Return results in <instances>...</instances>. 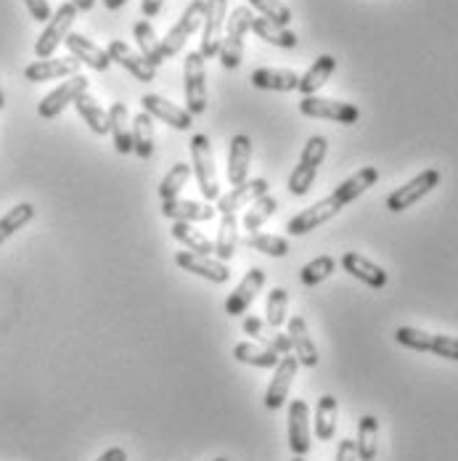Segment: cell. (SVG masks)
<instances>
[{
	"label": "cell",
	"mask_w": 458,
	"mask_h": 461,
	"mask_svg": "<svg viewBox=\"0 0 458 461\" xmlns=\"http://www.w3.org/2000/svg\"><path fill=\"white\" fill-rule=\"evenodd\" d=\"M173 239H178L188 252H196V255H212L215 252V241H210L202 230L193 229L191 223L175 221L173 223Z\"/></svg>",
	"instance_id": "37"
},
{
	"label": "cell",
	"mask_w": 458,
	"mask_h": 461,
	"mask_svg": "<svg viewBox=\"0 0 458 461\" xmlns=\"http://www.w3.org/2000/svg\"><path fill=\"white\" fill-rule=\"evenodd\" d=\"M440 178H443V176H440L437 167H429V170L418 173V176L411 178L409 184L395 188V191L387 196V210H390V212H403V210H409L416 202H421L432 188H437V185H440Z\"/></svg>",
	"instance_id": "9"
},
{
	"label": "cell",
	"mask_w": 458,
	"mask_h": 461,
	"mask_svg": "<svg viewBox=\"0 0 458 461\" xmlns=\"http://www.w3.org/2000/svg\"><path fill=\"white\" fill-rule=\"evenodd\" d=\"M395 339L403 348H411V350H418V353H435L440 358L458 361V337L429 334V331H421V329H413V326H400L395 331Z\"/></svg>",
	"instance_id": "5"
},
{
	"label": "cell",
	"mask_w": 458,
	"mask_h": 461,
	"mask_svg": "<svg viewBox=\"0 0 458 461\" xmlns=\"http://www.w3.org/2000/svg\"><path fill=\"white\" fill-rule=\"evenodd\" d=\"M275 210H278V199L271 196V194H265V196H260L257 202L249 204V210H247L241 226H244V230L257 233V230L263 229V223H268V218H274Z\"/></svg>",
	"instance_id": "39"
},
{
	"label": "cell",
	"mask_w": 458,
	"mask_h": 461,
	"mask_svg": "<svg viewBox=\"0 0 458 461\" xmlns=\"http://www.w3.org/2000/svg\"><path fill=\"white\" fill-rule=\"evenodd\" d=\"M286 311H289V294H286V289L283 286H274L268 292V303H265V316H268L265 321H268V326L281 329L286 323Z\"/></svg>",
	"instance_id": "45"
},
{
	"label": "cell",
	"mask_w": 458,
	"mask_h": 461,
	"mask_svg": "<svg viewBox=\"0 0 458 461\" xmlns=\"http://www.w3.org/2000/svg\"><path fill=\"white\" fill-rule=\"evenodd\" d=\"M358 461H373L379 451V419L366 414L358 421V440H355Z\"/></svg>",
	"instance_id": "36"
},
{
	"label": "cell",
	"mask_w": 458,
	"mask_h": 461,
	"mask_svg": "<svg viewBox=\"0 0 458 461\" xmlns=\"http://www.w3.org/2000/svg\"><path fill=\"white\" fill-rule=\"evenodd\" d=\"M226 11H229V0H204L202 48H199L204 59H215L220 50L223 32H226Z\"/></svg>",
	"instance_id": "8"
},
{
	"label": "cell",
	"mask_w": 458,
	"mask_h": 461,
	"mask_svg": "<svg viewBox=\"0 0 458 461\" xmlns=\"http://www.w3.org/2000/svg\"><path fill=\"white\" fill-rule=\"evenodd\" d=\"M334 461H358V451H355V440H342L337 448V459Z\"/></svg>",
	"instance_id": "48"
},
{
	"label": "cell",
	"mask_w": 458,
	"mask_h": 461,
	"mask_svg": "<svg viewBox=\"0 0 458 461\" xmlns=\"http://www.w3.org/2000/svg\"><path fill=\"white\" fill-rule=\"evenodd\" d=\"M162 5H165V0H140V11H143L146 19L157 16L162 11Z\"/></svg>",
	"instance_id": "49"
},
{
	"label": "cell",
	"mask_w": 458,
	"mask_h": 461,
	"mask_svg": "<svg viewBox=\"0 0 458 461\" xmlns=\"http://www.w3.org/2000/svg\"><path fill=\"white\" fill-rule=\"evenodd\" d=\"M215 461H229V459H223V456H220V459H215Z\"/></svg>",
	"instance_id": "55"
},
{
	"label": "cell",
	"mask_w": 458,
	"mask_h": 461,
	"mask_svg": "<svg viewBox=\"0 0 458 461\" xmlns=\"http://www.w3.org/2000/svg\"><path fill=\"white\" fill-rule=\"evenodd\" d=\"M337 416H339V403L334 395H323L316 406V435L319 440H331L337 432Z\"/></svg>",
	"instance_id": "38"
},
{
	"label": "cell",
	"mask_w": 458,
	"mask_h": 461,
	"mask_svg": "<svg viewBox=\"0 0 458 461\" xmlns=\"http://www.w3.org/2000/svg\"><path fill=\"white\" fill-rule=\"evenodd\" d=\"M249 83L257 88V91H278L289 93L297 91L300 86V75L294 69H271V67H260L252 72Z\"/></svg>",
	"instance_id": "27"
},
{
	"label": "cell",
	"mask_w": 458,
	"mask_h": 461,
	"mask_svg": "<svg viewBox=\"0 0 458 461\" xmlns=\"http://www.w3.org/2000/svg\"><path fill=\"white\" fill-rule=\"evenodd\" d=\"M64 43H67L69 53H72L80 64H88L95 72H106V69L112 67V59H109L106 48H98L93 41H88L85 35H80V32H69Z\"/></svg>",
	"instance_id": "23"
},
{
	"label": "cell",
	"mask_w": 458,
	"mask_h": 461,
	"mask_svg": "<svg viewBox=\"0 0 458 461\" xmlns=\"http://www.w3.org/2000/svg\"><path fill=\"white\" fill-rule=\"evenodd\" d=\"M72 75H80V61L75 56H50V59H40V61H32L27 69H24V77L30 83H48V80H61V77H72Z\"/></svg>",
	"instance_id": "18"
},
{
	"label": "cell",
	"mask_w": 458,
	"mask_h": 461,
	"mask_svg": "<svg viewBox=\"0 0 458 461\" xmlns=\"http://www.w3.org/2000/svg\"><path fill=\"white\" fill-rule=\"evenodd\" d=\"M75 106H77V114L85 120V125L91 128L95 136H106V133H109V112L101 109V104H98L93 95L83 93V95L75 101Z\"/></svg>",
	"instance_id": "35"
},
{
	"label": "cell",
	"mask_w": 458,
	"mask_h": 461,
	"mask_svg": "<svg viewBox=\"0 0 458 461\" xmlns=\"http://www.w3.org/2000/svg\"><path fill=\"white\" fill-rule=\"evenodd\" d=\"M252 32L260 38V41H265V43H271L275 48H297V35L289 30V27H281V24H275L271 19H265V16H255L252 19Z\"/></svg>",
	"instance_id": "31"
},
{
	"label": "cell",
	"mask_w": 458,
	"mask_h": 461,
	"mask_svg": "<svg viewBox=\"0 0 458 461\" xmlns=\"http://www.w3.org/2000/svg\"><path fill=\"white\" fill-rule=\"evenodd\" d=\"M191 176H193V167H191L188 162H175V165L167 170V176L162 178V184H159V199H162V202L175 199V196L185 188Z\"/></svg>",
	"instance_id": "41"
},
{
	"label": "cell",
	"mask_w": 458,
	"mask_h": 461,
	"mask_svg": "<svg viewBox=\"0 0 458 461\" xmlns=\"http://www.w3.org/2000/svg\"><path fill=\"white\" fill-rule=\"evenodd\" d=\"M252 19H255V14H252L249 5L233 8V14L229 16V24H226L223 43H220V50H218V59H220L223 69H238V64L244 59V38L252 30Z\"/></svg>",
	"instance_id": "1"
},
{
	"label": "cell",
	"mask_w": 458,
	"mask_h": 461,
	"mask_svg": "<svg viewBox=\"0 0 458 461\" xmlns=\"http://www.w3.org/2000/svg\"><path fill=\"white\" fill-rule=\"evenodd\" d=\"M133 38H136L138 48H140V56L151 64V67H159L167 61L165 50H162V41L157 38L154 27L148 22H136L133 24Z\"/></svg>",
	"instance_id": "32"
},
{
	"label": "cell",
	"mask_w": 458,
	"mask_h": 461,
	"mask_svg": "<svg viewBox=\"0 0 458 461\" xmlns=\"http://www.w3.org/2000/svg\"><path fill=\"white\" fill-rule=\"evenodd\" d=\"M191 167L196 176V184L204 199L218 202L220 196V181H218V170H215V154H212V143L207 133H196L191 139Z\"/></svg>",
	"instance_id": "2"
},
{
	"label": "cell",
	"mask_w": 458,
	"mask_h": 461,
	"mask_svg": "<svg viewBox=\"0 0 458 461\" xmlns=\"http://www.w3.org/2000/svg\"><path fill=\"white\" fill-rule=\"evenodd\" d=\"M75 19H77V8H75L72 3H61V5L56 8V14L48 19L46 30L40 32V38H38V43H35V56H38V59H50V56L56 53V48L67 41V35H69Z\"/></svg>",
	"instance_id": "6"
},
{
	"label": "cell",
	"mask_w": 458,
	"mask_h": 461,
	"mask_svg": "<svg viewBox=\"0 0 458 461\" xmlns=\"http://www.w3.org/2000/svg\"><path fill=\"white\" fill-rule=\"evenodd\" d=\"M268 188H271V184H268L265 178H252V181H247V184L233 185L229 194H220V196H218V207H215V210H218L220 215H236V210H241V207L257 202L260 196H265Z\"/></svg>",
	"instance_id": "17"
},
{
	"label": "cell",
	"mask_w": 458,
	"mask_h": 461,
	"mask_svg": "<svg viewBox=\"0 0 458 461\" xmlns=\"http://www.w3.org/2000/svg\"><path fill=\"white\" fill-rule=\"evenodd\" d=\"M215 207L212 204H207V202H191V199H167V202H162V215L165 218H170L173 223L175 221H181V223H207V221H212L215 218Z\"/></svg>",
	"instance_id": "22"
},
{
	"label": "cell",
	"mask_w": 458,
	"mask_h": 461,
	"mask_svg": "<svg viewBox=\"0 0 458 461\" xmlns=\"http://www.w3.org/2000/svg\"><path fill=\"white\" fill-rule=\"evenodd\" d=\"M342 268L355 276L358 281H364L371 289H384L387 286V271L382 266H376L373 260L364 258L361 252H345L342 255Z\"/></svg>",
	"instance_id": "24"
},
{
	"label": "cell",
	"mask_w": 458,
	"mask_h": 461,
	"mask_svg": "<svg viewBox=\"0 0 458 461\" xmlns=\"http://www.w3.org/2000/svg\"><path fill=\"white\" fill-rule=\"evenodd\" d=\"M300 112L313 120H331L339 125H355L361 120V109L355 104L334 101V98H321V95H302Z\"/></svg>",
	"instance_id": "7"
},
{
	"label": "cell",
	"mask_w": 458,
	"mask_h": 461,
	"mask_svg": "<svg viewBox=\"0 0 458 461\" xmlns=\"http://www.w3.org/2000/svg\"><path fill=\"white\" fill-rule=\"evenodd\" d=\"M202 22H204V0H191L188 5H185V11L181 14V19L173 24V30L165 35V41H162V50H165V56L167 59H173V56H178L184 46L188 43V38L202 27Z\"/></svg>",
	"instance_id": "10"
},
{
	"label": "cell",
	"mask_w": 458,
	"mask_h": 461,
	"mask_svg": "<svg viewBox=\"0 0 458 461\" xmlns=\"http://www.w3.org/2000/svg\"><path fill=\"white\" fill-rule=\"evenodd\" d=\"M95 461H128V454H125V448H109Z\"/></svg>",
	"instance_id": "50"
},
{
	"label": "cell",
	"mask_w": 458,
	"mask_h": 461,
	"mask_svg": "<svg viewBox=\"0 0 458 461\" xmlns=\"http://www.w3.org/2000/svg\"><path fill=\"white\" fill-rule=\"evenodd\" d=\"M345 207L328 194L326 199L321 202H316V204H310L308 210H302L300 215H294L289 223H286V230H289V236H305V233H310V230H316L323 223H328L334 215H339Z\"/></svg>",
	"instance_id": "12"
},
{
	"label": "cell",
	"mask_w": 458,
	"mask_h": 461,
	"mask_svg": "<svg viewBox=\"0 0 458 461\" xmlns=\"http://www.w3.org/2000/svg\"><path fill=\"white\" fill-rule=\"evenodd\" d=\"M88 86H91V80L85 77V75H72V77H67V83H61L56 91H50L38 104V114L43 117V120H53V117H58L69 104H75L83 93H88Z\"/></svg>",
	"instance_id": "11"
},
{
	"label": "cell",
	"mask_w": 458,
	"mask_h": 461,
	"mask_svg": "<svg viewBox=\"0 0 458 461\" xmlns=\"http://www.w3.org/2000/svg\"><path fill=\"white\" fill-rule=\"evenodd\" d=\"M249 8L260 11V16L271 19L275 24H281V27H289V22H292V11L281 0H249Z\"/></svg>",
	"instance_id": "46"
},
{
	"label": "cell",
	"mask_w": 458,
	"mask_h": 461,
	"mask_svg": "<svg viewBox=\"0 0 458 461\" xmlns=\"http://www.w3.org/2000/svg\"><path fill=\"white\" fill-rule=\"evenodd\" d=\"M140 109L148 112L154 120H162L165 125L175 128V131H188L193 125V114L188 109L167 101V98H162L159 93H146L140 98Z\"/></svg>",
	"instance_id": "13"
},
{
	"label": "cell",
	"mask_w": 458,
	"mask_h": 461,
	"mask_svg": "<svg viewBox=\"0 0 458 461\" xmlns=\"http://www.w3.org/2000/svg\"><path fill=\"white\" fill-rule=\"evenodd\" d=\"M233 358L238 364H247V366H255V369H275L281 356L263 348V345H255V342H238L233 348Z\"/></svg>",
	"instance_id": "33"
},
{
	"label": "cell",
	"mask_w": 458,
	"mask_h": 461,
	"mask_svg": "<svg viewBox=\"0 0 458 461\" xmlns=\"http://www.w3.org/2000/svg\"><path fill=\"white\" fill-rule=\"evenodd\" d=\"M326 151H328V140L326 136H313L308 139L305 149H302V157L297 162V167L289 173V191L294 196H305L310 191V185L316 184V176H319V167L326 159Z\"/></svg>",
	"instance_id": "3"
},
{
	"label": "cell",
	"mask_w": 458,
	"mask_h": 461,
	"mask_svg": "<svg viewBox=\"0 0 458 461\" xmlns=\"http://www.w3.org/2000/svg\"><path fill=\"white\" fill-rule=\"evenodd\" d=\"M292 461H305V459H302V456H294V459H292Z\"/></svg>",
	"instance_id": "54"
},
{
	"label": "cell",
	"mask_w": 458,
	"mask_h": 461,
	"mask_svg": "<svg viewBox=\"0 0 458 461\" xmlns=\"http://www.w3.org/2000/svg\"><path fill=\"white\" fill-rule=\"evenodd\" d=\"M334 69H337V59L328 56V53H323V56H319V59L310 64V69H308L305 75H300L297 91L302 93V95H316V93L321 91L323 86L328 83V77L334 75Z\"/></svg>",
	"instance_id": "30"
},
{
	"label": "cell",
	"mask_w": 458,
	"mask_h": 461,
	"mask_svg": "<svg viewBox=\"0 0 458 461\" xmlns=\"http://www.w3.org/2000/svg\"><path fill=\"white\" fill-rule=\"evenodd\" d=\"M5 106V95H3V91H0V109Z\"/></svg>",
	"instance_id": "53"
},
{
	"label": "cell",
	"mask_w": 458,
	"mask_h": 461,
	"mask_svg": "<svg viewBox=\"0 0 458 461\" xmlns=\"http://www.w3.org/2000/svg\"><path fill=\"white\" fill-rule=\"evenodd\" d=\"M289 339H292V348H294L300 366L316 369L319 366V348L310 337V329H308L305 319H300V316L289 319Z\"/></svg>",
	"instance_id": "25"
},
{
	"label": "cell",
	"mask_w": 458,
	"mask_h": 461,
	"mask_svg": "<svg viewBox=\"0 0 458 461\" xmlns=\"http://www.w3.org/2000/svg\"><path fill=\"white\" fill-rule=\"evenodd\" d=\"M376 181H379V170H376V167H361L355 176H350L347 181H342V184L337 185V188L331 191V196H334L342 207H347L350 202H355L358 196H364Z\"/></svg>",
	"instance_id": "29"
},
{
	"label": "cell",
	"mask_w": 458,
	"mask_h": 461,
	"mask_svg": "<svg viewBox=\"0 0 458 461\" xmlns=\"http://www.w3.org/2000/svg\"><path fill=\"white\" fill-rule=\"evenodd\" d=\"M133 122V154L140 159H151L154 157V117L148 112H138Z\"/></svg>",
	"instance_id": "34"
},
{
	"label": "cell",
	"mask_w": 458,
	"mask_h": 461,
	"mask_svg": "<svg viewBox=\"0 0 458 461\" xmlns=\"http://www.w3.org/2000/svg\"><path fill=\"white\" fill-rule=\"evenodd\" d=\"M175 263H178V268H184V271L193 274V276L207 278L212 284H226L230 278L229 263H223L218 258H210V255H196V252L185 249V252L175 255Z\"/></svg>",
	"instance_id": "14"
},
{
	"label": "cell",
	"mask_w": 458,
	"mask_h": 461,
	"mask_svg": "<svg viewBox=\"0 0 458 461\" xmlns=\"http://www.w3.org/2000/svg\"><path fill=\"white\" fill-rule=\"evenodd\" d=\"M247 247H252L255 252H263V255H268V258H283V255H289V241H286L283 236L263 233V230L252 233V236L247 239Z\"/></svg>",
	"instance_id": "43"
},
{
	"label": "cell",
	"mask_w": 458,
	"mask_h": 461,
	"mask_svg": "<svg viewBox=\"0 0 458 461\" xmlns=\"http://www.w3.org/2000/svg\"><path fill=\"white\" fill-rule=\"evenodd\" d=\"M109 133H112L114 149L120 154H133V122H130V112L122 101L112 104V109H109Z\"/></svg>",
	"instance_id": "28"
},
{
	"label": "cell",
	"mask_w": 458,
	"mask_h": 461,
	"mask_svg": "<svg viewBox=\"0 0 458 461\" xmlns=\"http://www.w3.org/2000/svg\"><path fill=\"white\" fill-rule=\"evenodd\" d=\"M27 3V11L32 14V19L35 22H48L50 16H53V11H50V3L48 0H24Z\"/></svg>",
	"instance_id": "47"
},
{
	"label": "cell",
	"mask_w": 458,
	"mask_h": 461,
	"mask_svg": "<svg viewBox=\"0 0 458 461\" xmlns=\"http://www.w3.org/2000/svg\"><path fill=\"white\" fill-rule=\"evenodd\" d=\"M334 271H337V260H334L331 255H321V258H313L310 263L302 266L300 278H302L305 286H319V284L326 281Z\"/></svg>",
	"instance_id": "44"
},
{
	"label": "cell",
	"mask_w": 458,
	"mask_h": 461,
	"mask_svg": "<svg viewBox=\"0 0 458 461\" xmlns=\"http://www.w3.org/2000/svg\"><path fill=\"white\" fill-rule=\"evenodd\" d=\"M77 11H91L93 5H95V0H69Z\"/></svg>",
	"instance_id": "51"
},
{
	"label": "cell",
	"mask_w": 458,
	"mask_h": 461,
	"mask_svg": "<svg viewBox=\"0 0 458 461\" xmlns=\"http://www.w3.org/2000/svg\"><path fill=\"white\" fill-rule=\"evenodd\" d=\"M238 221L236 215H223L220 229H218V239H215V255L218 260L229 263L230 258L236 255V244H238Z\"/></svg>",
	"instance_id": "40"
},
{
	"label": "cell",
	"mask_w": 458,
	"mask_h": 461,
	"mask_svg": "<svg viewBox=\"0 0 458 461\" xmlns=\"http://www.w3.org/2000/svg\"><path fill=\"white\" fill-rule=\"evenodd\" d=\"M128 0H103V5L109 8V11H117V8H122Z\"/></svg>",
	"instance_id": "52"
},
{
	"label": "cell",
	"mask_w": 458,
	"mask_h": 461,
	"mask_svg": "<svg viewBox=\"0 0 458 461\" xmlns=\"http://www.w3.org/2000/svg\"><path fill=\"white\" fill-rule=\"evenodd\" d=\"M249 162H252V139L247 133H236L230 139L229 149V181L230 185L247 184L249 178Z\"/></svg>",
	"instance_id": "26"
},
{
	"label": "cell",
	"mask_w": 458,
	"mask_h": 461,
	"mask_svg": "<svg viewBox=\"0 0 458 461\" xmlns=\"http://www.w3.org/2000/svg\"><path fill=\"white\" fill-rule=\"evenodd\" d=\"M241 329H244V334H247V337L257 339V345H263V348L274 350V353H278L281 358H283V356H289V353H294L289 334H283V331H278V329H274V326H268V321H263V319H257V316H247L244 323H241Z\"/></svg>",
	"instance_id": "19"
},
{
	"label": "cell",
	"mask_w": 458,
	"mask_h": 461,
	"mask_svg": "<svg viewBox=\"0 0 458 461\" xmlns=\"http://www.w3.org/2000/svg\"><path fill=\"white\" fill-rule=\"evenodd\" d=\"M263 286H265V274H263L260 268H252L247 276L241 278V284L229 294V300H226V313H229V316H244V313L249 311V305L255 303V297H257V292H260Z\"/></svg>",
	"instance_id": "21"
},
{
	"label": "cell",
	"mask_w": 458,
	"mask_h": 461,
	"mask_svg": "<svg viewBox=\"0 0 458 461\" xmlns=\"http://www.w3.org/2000/svg\"><path fill=\"white\" fill-rule=\"evenodd\" d=\"M185 109L196 117L207 112V59L199 50L185 53L184 61Z\"/></svg>",
	"instance_id": "4"
},
{
	"label": "cell",
	"mask_w": 458,
	"mask_h": 461,
	"mask_svg": "<svg viewBox=\"0 0 458 461\" xmlns=\"http://www.w3.org/2000/svg\"><path fill=\"white\" fill-rule=\"evenodd\" d=\"M32 218H35V207H32L30 202H22V204L11 207V210L0 218V244H3L5 239H11L19 229H24Z\"/></svg>",
	"instance_id": "42"
},
{
	"label": "cell",
	"mask_w": 458,
	"mask_h": 461,
	"mask_svg": "<svg viewBox=\"0 0 458 461\" xmlns=\"http://www.w3.org/2000/svg\"><path fill=\"white\" fill-rule=\"evenodd\" d=\"M106 53H109L112 64H120L122 69H128V72H130L136 80H140V83H154V80H157V67H151V64L140 56V50L130 48L128 43L112 41V43L106 46Z\"/></svg>",
	"instance_id": "15"
},
{
	"label": "cell",
	"mask_w": 458,
	"mask_h": 461,
	"mask_svg": "<svg viewBox=\"0 0 458 461\" xmlns=\"http://www.w3.org/2000/svg\"><path fill=\"white\" fill-rule=\"evenodd\" d=\"M289 448L294 456H305L310 451V409L305 401L289 403Z\"/></svg>",
	"instance_id": "20"
},
{
	"label": "cell",
	"mask_w": 458,
	"mask_h": 461,
	"mask_svg": "<svg viewBox=\"0 0 458 461\" xmlns=\"http://www.w3.org/2000/svg\"><path fill=\"white\" fill-rule=\"evenodd\" d=\"M297 369H300V361H297L294 353H289V356H283V358L278 361V366L274 369V382L268 384V393H265V409L278 411V409L286 403L289 390H292V382H294V376H297Z\"/></svg>",
	"instance_id": "16"
}]
</instances>
